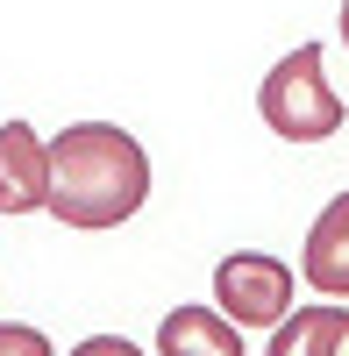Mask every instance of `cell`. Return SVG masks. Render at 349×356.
Instances as JSON below:
<instances>
[{"instance_id":"3957f363","label":"cell","mask_w":349,"mask_h":356,"mask_svg":"<svg viewBox=\"0 0 349 356\" xmlns=\"http://www.w3.org/2000/svg\"><path fill=\"white\" fill-rule=\"evenodd\" d=\"M214 307L236 328H278L293 314V264L264 250H236L214 264Z\"/></svg>"},{"instance_id":"7a4b0ae2","label":"cell","mask_w":349,"mask_h":356,"mask_svg":"<svg viewBox=\"0 0 349 356\" xmlns=\"http://www.w3.org/2000/svg\"><path fill=\"white\" fill-rule=\"evenodd\" d=\"M257 114H264V129L285 136V143H328L349 122L342 93H335L328 72H321V43L285 50L278 65L264 72V86H257Z\"/></svg>"},{"instance_id":"52a82bcc","label":"cell","mask_w":349,"mask_h":356,"mask_svg":"<svg viewBox=\"0 0 349 356\" xmlns=\"http://www.w3.org/2000/svg\"><path fill=\"white\" fill-rule=\"evenodd\" d=\"M157 349L164 356H243V328L221 307H179L157 328Z\"/></svg>"},{"instance_id":"5b68a950","label":"cell","mask_w":349,"mask_h":356,"mask_svg":"<svg viewBox=\"0 0 349 356\" xmlns=\"http://www.w3.org/2000/svg\"><path fill=\"white\" fill-rule=\"evenodd\" d=\"M300 278L321 292V300H349V193H335L307 228L300 250Z\"/></svg>"},{"instance_id":"8992f818","label":"cell","mask_w":349,"mask_h":356,"mask_svg":"<svg viewBox=\"0 0 349 356\" xmlns=\"http://www.w3.org/2000/svg\"><path fill=\"white\" fill-rule=\"evenodd\" d=\"M271 356H349V307L321 300L271 328Z\"/></svg>"},{"instance_id":"277c9868","label":"cell","mask_w":349,"mask_h":356,"mask_svg":"<svg viewBox=\"0 0 349 356\" xmlns=\"http://www.w3.org/2000/svg\"><path fill=\"white\" fill-rule=\"evenodd\" d=\"M50 207V143L29 122H0V214H43Z\"/></svg>"},{"instance_id":"6da1fadb","label":"cell","mask_w":349,"mask_h":356,"mask_svg":"<svg viewBox=\"0 0 349 356\" xmlns=\"http://www.w3.org/2000/svg\"><path fill=\"white\" fill-rule=\"evenodd\" d=\"M150 200V157L114 122H72L50 136V214L65 228H122Z\"/></svg>"},{"instance_id":"9c48e42d","label":"cell","mask_w":349,"mask_h":356,"mask_svg":"<svg viewBox=\"0 0 349 356\" xmlns=\"http://www.w3.org/2000/svg\"><path fill=\"white\" fill-rule=\"evenodd\" d=\"M342 43H349V0H342Z\"/></svg>"},{"instance_id":"ba28073f","label":"cell","mask_w":349,"mask_h":356,"mask_svg":"<svg viewBox=\"0 0 349 356\" xmlns=\"http://www.w3.org/2000/svg\"><path fill=\"white\" fill-rule=\"evenodd\" d=\"M0 356H50V335H36V328H0Z\"/></svg>"}]
</instances>
